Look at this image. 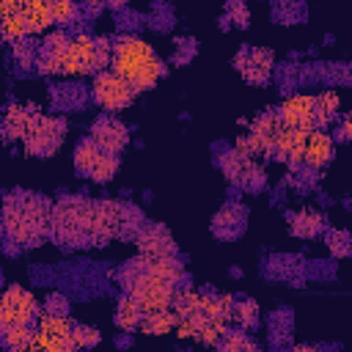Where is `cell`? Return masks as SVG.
Masks as SVG:
<instances>
[{
  "instance_id": "12",
  "label": "cell",
  "mask_w": 352,
  "mask_h": 352,
  "mask_svg": "<svg viewBox=\"0 0 352 352\" xmlns=\"http://www.w3.org/2000/svg\"><path fill=\"white\" fill-rule=\"evenodd\" d=\"M223 170L228 176L231 184H239V187H248V190H258L264 184V173L261 168L250 160V157H242L236 151H231L226 160H223Z\"/></svg>"
},
{
  "instance_id": "17",
  "label": "cell",
  "mask_w": 352,
  "mask_h": 352,
  "mask_svg": "<svg viewBox=\"0 0 352 352\" xmlns=\"http://www.w3.org/2000/svg\"><path fill=\"white\" fill-rule=\"evenodd\" d=\"M22 19H25L30 36L50 30L55 25L52 22V0H28L22 8Z\"/></svg>"
},
{
  "instance_id": "33",
  "label": "cell",
  "mask_w": 352,
  "mask_h": 352,
  "mask_svg": "<svg viewBox=\"0 0 352 352\" xmlns=\"http://www.w3.org/2000/svg\"><path fill=\"white\" fill-rule=\"evenodd\" d=\"M327 245L336 256H349V234L346 231H330L327 234Z\"/></svg>"
},
{
  "instance_id": "16",
  "label": "cell",
  "mask_w": 352,
  "mask_h": 352,
  "mask_svg": "<svg viewBox=\"0 0 352 352\" xmlns=\"http://www.w3.org/2000/svg\"><path fill=\"white\" fill-rule=\"evenodd\" d=\"M36 110L28 107V104H8V110L3 113V121H0V129L8 140H22L30 121H33Z\"/></svg>"
},
{
  "instance_id": "7",
  "label": "cell",
  "mask_w": 352,
  "mask_h": 352,
  "mask_svg": "<svg viewBox=\"0 0 352 352\" xmlns=\"http://www.w3.org/2000/svg\"><path fill=\"white\" fill-rule=\"evenodd\" d=\"M36 316H38V300L30 289L8 286L6 292H0V327L33 324Z\"/></svg>"
},
{
  "instance_id": "3",
  "label": "cell",
  "mask_w": 352,
  "mask_h": 352,
  "mask_svg": "<svg viewBox=\"0 0 352 352\" xmlns=\"http://www.w3.org/2000/svg\"><path fill=\"white\" fill-rule=\"evenodd\" d=\"M88 204L82 198H63L50 206V231L60 245H85L88 242Z\"/></svg>"
},
{
  "instance_id": "5",
  "label": "cell",
  "mask_w": 352,
  "mask_h": 352,
  "mask_svg": "<svg viewBox=\"0 0 352 352\" xmlns=\"http://www.w3.org/2000/svg\"><path fill=\"white\" fill-rule=\"evenodd\" d=\"M91 96H94V102H96L99 107H104L107 113H118V110H124V107L132 104L135 91H132V85H129L124 77H118L113 69H102V72L94 74Z\"/></svg>"
},
{
  "instance_id": "36",
  "label": "cell",
  "mask_w": 352,
  "mask_h": 352,
  "mask_svg": "<svg viewBox=\"0 0 352 352\" xmlns=\"http://www.w3.org/2000/svg\"><path fill=\"white\" fill-rule=\"evenodd\" d=\"M349 129H352V118L341 116V126H338V140H349Z\"/></svg>"
},
{
  "instance_id": "21",
  "label": "cell",
  "mask_w": 352,
  "mask_h": 352,
  "mask_svg": "<svg viewBox=\"0 0 352 352\" xmlns=\"http://www.w3.org/2000/svg\"><path fill=\"white\" fill-rule=\"evenodd\" d=\"M140 316H143V311L138 308L135 297H132V294H124V297L118 300V308H116V316H113V319H116V327H118V330L132 333V330H138Z\"/></svg>"
},
{
  "instance_id": "18",
  "label": "cell",
  "mask_w": 352,
  "mask_h": 352,
  "mask_svg": "<svg viewBox=\"0 0 352 352\" xmlns=\"http://www.w3.org/2000/svg\"><path fill=\"white\" fill-rule=\"evenodd\" d=\"M36 319H38V327H36V330L50 333V336H55V338H66V341L72 344L74 322H72L69 311H47V308H44V314H38ZM72 349H74V344H72Z\"/></svg>"
},
{
  "instance_id": "4",
  "label": "cell",
  "mask_w": 352,
  "mask_h": 352,
  "mask_svg": "<svg viewBox=\"0 0 352 352\" xmlns=\"http://www.w3.org/2000/svg\"><path fill=\"white\" fill-rule=\"evenodd\" d=\"M36 66L41 74H58V77H72L77 74L74 66V55H72V36H66L63 30L50 33L38 50Z\"/></svg>"
},
{
  "instance_id": "14",
  "label": "cell",
  "mask_w": 352,
  "mask_h": 352,
  "mask_svg": "<svg viewBox=\"0 0 352 352\" xmlns=\"http://www.w3.org/2000/svg\"><path fill=\"white\" fill-rule=\"evenodd\" d=\"M135 264L143 270V272H151L157 278H165L170 283H182L184 280V267L182 261L176 258V253H157V256H138Z\"/></svg>"
},
{
  "instance_id": "11",
  "label": "cell",
  "mask_w": 352,
  "mask_h": 352,
  "mask_svg": "<svg viewBox=\"0 0 352 352\" xmlns=\"http://www.w3.org/2000/svg\"><path fill=\"white\" fill-rule=\"evenodd\" d=\"M91 140L102 148V151H110V154H121L124 146L129 143V129L126 124H121L116 116H99L91 126Z\"/></svg>"
},
{
  "instance_id": "27",
  "label": "cell",
  "mask_w": 352,
  "mask_h": 352,
  "mask_svg": "<svg viewBox=\"0 0 352 352\" xmlns=\"http://www.w3.org/2000/svg\"><path fill=\"white\" fill-rule=\"evenodd\" d=\"M116 173H118V154L102 151V154H99V160L94 162V168H91L88 179H91V182H96V184H104V182H110Z\"/></svg>"
},
{
  "instance_id": "37",
  "label": "cell",
  "mask_w": 352,
  "mask_h": 352,
  "mask_svg": "<svg viewBox=\"0 0 352 352\" xmlns=\"http://www.w3.org/2000/svg\"><path fill=\"white\" fill-rule=\"evenodd\" d=\"M85 6H88L91 11H99V8L104 6V0H85Z\"/></svg>"
},
{
  "instance_id": "2",
  "label": "cell",
  "mask_w": 352,
  "mask_h": 352,
  "mask_svg": "<svg viewBox=\"0 0 352 352\" xmlns=\"http://www.w3.org/2000/svg\"><path fill=\"white\" fill-rule=\"evenodd\" d=\"M3 234L16 248L38 245L50 231V206L38 195L14 192L3 204Z\"/></svg>"
},
{
  "instance_id": "25",
  "label": "cell",
  "mask_w": 352,
  "mask_h": 352,
  "mask_svg": "<svg viewBox=\"0 0 352 352\" xmlns=\"http://www.w3.org/2000/svg\"><path fill=\"white\" fill-rule=\"evenodd\" d=\"M30 336H33L30 324H14V327H0V344H3L6 349H16V352L28 349V344H30Z\"/></svg>"
},
{
  "instance_id": "9",
  "label": "cell",
  "mask_w": 352,
  "mask_h": 352,
  "mask_svg": "<svg viewBox=\"0 0 352 352\" xmlns=\"http://www.w3.org/2000/svg\"><path fill=\"white\" fill-rule=\"evenodd\" d=\"M336 157V140L333 135H327L322 126L305 129L302 132V146H300V165L305 170H322L324 165H330Z\"/></svg>"
},
{
  "instance_id": "31",
  "label": "cell",
  "mask_w": 352,
  "mask_h": 352,
  "mask_svg": "<svg viewBox=\"0 0 352 352\" xmlns=\"http://www.w3.org/2000/svg\"><path fill=\"white\" fill-rule=\"evenodd\" d=\"M99 330L91 327V324H77L74 322V330H72V344L74 349H85V346H96L99 344Z\"/></svg>"
},
{
  "instance_id": "23",
  "label": "cell",
  "mask_w": 352,
  "mask_h": 352,
  "mask_svg": "<svg viewBox=\"0 0 352 352\" xmlns=\"http://www.w3.org/2000/svg\"><path fill=\"white\" fill-rule=\"evenodd\" d=\"M99 154H102V148H99L91 138H82V140L74 146V170L88 179V173H91L94 162L99 160Z\"/></svg>"
},
{
  "instance_id": "19",
  "label": "cell",
  "mask_w": 352,
  "mask_h": 352,
  "mask_svg": "<svg viewBox=\"0 0 352 352\" xmlns=\"http://www.w3.org/2000/svg\"><path fill=\"white\" fill-rule=\"evenodd\" d=\"M322 228H324V217H322L316 209H300V212H294L292 220H289V231H292L294 236H300V239H311V236H316Z\"/></svg>"
},
{
  "instance_id": "30",
  "label": "cell",
  "mask_w": 352,
  "mask_h": 352,
  "mask_svg": "<svg viewBox=\"0 0 352 352\" xmlns=\"http://www.w3.org/2000/svg\"><path fill=\"white\" fill-rule=\"evenodd\" d=\"M77 0H52V22L55 25H74L77 19Z\"/></svg>"
},
{
  "instance_id": "1",
  "label": "cell",
  "mask_w": 352,
  "mask_h": 352,
  "mask_svg": "<svg viewBox=\"0 0 352 352\" xmlns=\"http://www.w3.org/2000/svg\"><path fill=\"white\" fill-rule=\"evenodd\" d=\"M110 69L124 77L135 94L154 88L165 77V60L140 36H121L110 47Z\"/></svg>"
},
{
  "instance_id": "6",
  "label": "cell",
  "mask_w": 352,
  "mask_h": 352,
  "mask_svg": "<svg viewBox=\"0 0 352 352\" xmlns=\"http://www.w3.org/2000/svg\"><path fill=\"white\" fill-rule=\"evenodd\" d=\"M63 132H66V124L60 118L36 113L33 121H30V126H28V132H25V138H22V143H25L28 154H33V157H50L52 151H58V146L63 140Z\"/></svg>"
},
{
  "instance_id": "34",
  "label": "cell",
  "mask_w": 352,
  "mask_h": 352,
  "mask_svg": "<svg viewBox=\"0 0 352 352\" xmlns=\"http://www.w3.org/2000/svg\"><path fill=\"white\" fill-rule=\"evenodd\" d=\"M228 16L234 19V25H248V6L242 3V0H231L228 3Z\"/></svg>"
},
{
  "instance_id": "24",
  "label": "cell",
  "mask_w": 352,
  "mask_h": 352,
  "mask_svg": "<svg viewBox=\"0 0 352 352\" xmlns=\"http://www.w3.org/2000/svg\"><path fill=\"white\" fill-rule=\"evenodd\" d=\"M231 319L242 327V330H253L258 324V305L248 297H234V311H231Z\"/></svg>"
},
{
  "instance_id": "13",
  "label": "cell",
  "mask_w": 352,
  "mask_h": 352,
  "mask_svg": "<svg viewBox=\"0 0 352 352\" xmlns=\"http://www.w3.org/2000/svg\"><path fill=\"white\" fill-rule=\"evenodd\" d=\"M236 69L242 72V77L253 85H261L270 80L272 69H275V58L270 50H245L236 55Z\"/></svg>"
},
{
  "instance_id": "35",
  "label": "cell",
  "mask_w": 352,
  "mask_h": 352,
  "mask_svg": "<svg viewBox=\"0 0 352 352\" xmlns=\"http://www.w3.org/2000/svg\"><path fill=\"white\" fill-rule=\"evenodd\" d=\"M28 0H0V16L3 14H22Z\"/></svg>"
},
{
  "instance_id": "38",
  "label": "cell",
  "mask_w": 352,
  "mask_h": 352,
  "mask_svg": "<svg viewBox=\"0 0 352 352\" xmlns=\"http://www.w3.org/2000/svg\"><path fill=\"white\" fill-rule=\"evenodd\" d=\"M124 3H126V0H107V6H110V8H121Z\"/></svg>"
},
{
  "instance_id": "28",
  "label": "cell",
  "mask_w": 352,
  "mask_h": 352,
  "mask_svg": "<svg viewBox=\"0 0 352 352\" xmlns=\"http://www.w3.org/2000/svg\"><path fill=\"white\" fill-rule=\"evenodd\" d=\"M28 36H30V33H28V25H25L22 14H3V16H0V38L16 44V41H22V38H28Z\"/></svg>"
},
{
  "instance_id": "10",
  "label": "cell",
  "mask_w": 352,
  "mask_h": 352,
  "mask_svg": "<svg viewBox=\"0 0 352 352\" xmlns=\"http://www.w3.org/2000/svg\"><path fill=\"white\" fill-rule=\"evenodd\" d=\"M280 116V121L292 129H314L319 126V116H316V99L314 94H292L280 102V107L275 110ZM324 129V126H322Z\"/></svg>"
},
{
  "instance_id": "29",
  "label": "cell",
  "mask_w": 352,
  "mask_h": 352,
  "mask_svg": "<svg viewBox=\"0 0 352 352\" xmlns=\"http://www.w3.org/2000/svg\"><path fill=\"white\" fill-rule=\"evenodd\" d=\"M217 346H220V349H226V352H236V349L256 352V349H258V344L248 336V330H226V333H223V338L217 341Z\"/></svg>"
},
{
  "instance_id": "32",
  "label": "cell",
  "mask_w": 352,
  "mask_h": 352,
  "mask_svg": "<svg viewBox=\"0 0 352 352\" xmlns=\"http://www.w3.org/2000/svg\"><path fill=\"white\" fill-rule=\"evenodd\" d=\"M231 223H234L236 228H242V226H245V212L236 209V206H228V209H223V212L214 217V228H217V231H220L223 226H231Z\"/></svg>"
},
{
  "instance_id": "8",
  "label": "cell",
  "mask_w": 352,
  "mask_h": 352,
  "mask_svg": "<svg viewBox=\"0 0 352 352\" xmlns=\"http://www.w3.org/2000/svg\"><path fill=\"white\" fill-rule=\"evenodd\" d=\"M110 41L107 38H96L91 33H77L72 36V55H74V66L77 74H96L110 63Z\"/></svg>"
},
{
  "instance_id": "15",
  "label": "cell",
  "mask_w": 352,
  "mask_h": 352,
  "mask_svg": "<svg viewBox=\"0 0 352 352\" xmlns=\"http://www.w3.org/2000/svg\"><path fill=\"white\" fill-rule=\"evenodd\" d=\"M135 242H138V250L143 256H157V253H173L176 250V242L168 234V228L165 226H154V223L143 226L135 234Z\"/></svg>"
},
{
  "instance_id": "20",
  "label": "cell",
  "mask_w": 352,
  "mask_h": 352,
  "mask_svg": "<svg viewBox=\"0 0 352 352\" xmlns=\"http://www.w3.org/2000/svg\"><path fill=\"white\" fill-rule=\"evenodd\" d=\"M173 324H176V314L168 308V311L143 314L138 330L146 333V336H165V333H173Z\"/></svg>"
},
{
  "instance_id": "22",
  "label": "cell",
  "mask_w": 352,
  "mask_h": 352,
  "mask_svg": "<svg viewBox=\"0 0 352 352\" xmlns=\"http://www.w3.org/2000/svg\"><path fill=\"white\" fill-rule=\"evenodd\" d=\"M314 99H316V116H319V126H327V124H333V121L341 116V96H338V91L327 88V91L316 94Z\"/></svg>"
},
{
  "instance_id": "26",
  "label": "cell",
  "mask_w": 352,
  "mask_h": 352,
  "mask_svg": "<svg viewBox=\"0 0 352 352\" xmlns=\"http://www.w3.org/2000/svg\"><path fill=\"white\" fill-rule=\"evenodd\" d=\"M28 352H72V344L66 338H55L50 333L33 330L30 344H28Z\"/></svg>"
},
{
  "instance_id": "39",
  "label": "cell",
  "mask_w": 352,
  "mask_h": 352,
  "mask_svg": "<svg viewBox=\"0 0 352 352\" xmlns=\"http://www.w3.org/2000/svg\"><path fill=\"white\" fill-rule=\"evenodd\" d=\"M0 234H3V220H0Z\"/></svg>"
}]
</instances>
